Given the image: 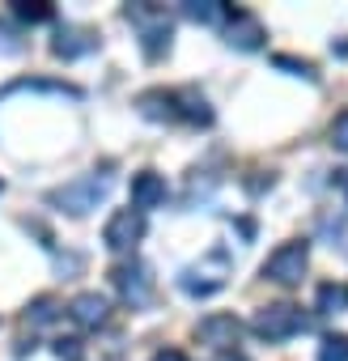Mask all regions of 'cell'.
Wrapping results in <instances>:
<instances>
[{
    "mask_svg": "<svg viewBox=\"0 0 348 361\" xmlns=\"http://www.w3.org/2000/svg\"><path fill=\"white\" fill-rule=\"evenodd\" d=\"M234 276V255L225 247H213L209 255H200L196 264H187L179 272V289L192 293V298H213L217 289H225Z\"/></svg>",
    "mask_w": 348,
    "mask_h": 361,
    "instance_id": "1",
    "label": "cell"
},
{
    "mask_svg": "<svg viewBox=\"0 0 348 361\" xmlns=\"http://www.w3.org/2000/svg\"><path fill=\"white\" fill-rule=\"evenodd\" d=\"M106 196H111V178L106 174H81V178H73V183H64V188H51L47 192V204H56L68 217H85Z\"/></svg>",
    "mask_w": 348,
    "mask_h": 361,
    "instance_id": "2",
    "label": "cell"
},
{
    "mask_svg": "<svg viewBox=\"0 0 348 361\" xmlns=\"http://www.w3.org/2000/svg\"><path fill=\"white\" fill-rule=\"evenodd\" d=\"M123 18L140 30V51H144L149 60H161V56L170 51L174 26H170L166 9H157V5H128V9H123Z\"/></svg>",
    "mask_w": 348,
    "mask_h": 361,
    "instance_id": "3",
    "label": "cell"
},
{
    "mask_svg": "<svg viewBox=\"0 0 348 361\" xmlns=\"http://www.w3.org/2000/svg\"><path fill=\"white\" fill-rule=\"evenodd\" d=\"M306 327V314L297 310V306H289V302H272V306H259L255 314H251V331L259 336V340H268V344H285L289 336H297Z\"/></svg>",
    "mask_w": 348,
    "mask_h": 361,
    "instance_id": "4",
    "label": "cell"
},
{
    "mask_svg": "<svg viewBox=\"0 0 348 361\" xmlns=\"http://www.w3.org/2000/svg\"><path fill=\"white\" fill-rule=\"evenodd\" d=\"M306 268H310V243H302V238L280 243V247L263 259V276L276 281V285H285V289H289V285H302Z\"/></svg>",
    "mask_w": 348,
    "mask_h": 361,
    "instance_id": "5",
    "label": "cell"
},
{
    "mask_svg": "<svg viewBox=\"0 0 348 361\" xmlns=\"http://www.w3.org/2000/svg\"><path fill=\"white\" fill-rule=\"evenodd\" d=\"M111 281H115L119 298H123L132 310H140V306L153 302V272H149L144 259H123V264H115V268H111Z\"/></svg>",
    "mask_w": 348,
    "mask_h": 361,
    "instance_id": "6",
    "label": "cell"
},
{
    "mask_svg": "<svg viewBox=\"0 0 348 361\" xmlns=\"http://www.w3.org/2000/svg\"><path fill=\"white\" fill-rule=\"evenodd\" d=\"M140 238H144V213H136V209H115L102 226V243L111 251H132Z\"/></svg>",
    "mask_w": 348,
    "mask_h": 361,
    "instance_id": "7",
    "label": "cell"
},
{
    "mask_svg": "<svg viewBox=\"0 0 348 361\" xmlns=\"http://www.w3.org/2000/svg\"><path fill=\"white\" fill-rule=\"evenodd\" d=\"M238 336H242V319H234V314H209L196 323V340L213 344L217 353H230L238 344Z\"/></svg>",
    "mask_w": 348,
    "mask_h": 361,
    "instance_id": "8",
    "label": "cell"
},
{
    "mask_svg": "<svg viewBox=\"0 0 348 361\" xmlns=\"http://www.w3.org/2000/svg\"><path fill=\"white\" fill-rule=\"evenodd\" d=\"M263 22L255 18V13H247V9H234L230 13V22H225V43L230 47H238V51H259L263 47Z\"/></svg>",
    "mask_w": 348,
    "mask_h": 361,
    "instance_id": "9",
    "label": "cell"
},
{
    "mask_svg": "<svg viewBox=\"0 0 348 361\" xmlns=\"http://www.w3.org/2000/svg\"><path fill=\"white\" fill-rule=\"evenodd\" d=\"M68 314H73V323H77V327L98 331V327H106V319H111V302H106L102 293L85 289V293H77V298L68 302Z\"/></svg>",
    "mask_w": 348,
    "mask_h": 361,
    "instance_id": "10",
    "label": "cell"
},
{
    "mask_svg": "<svg viewBox=\"0 0 348 361\" xmlns=\"http://www.w3.org/2000/svg\"><path fill=\"white\" fill-rule=\"evenodd\" d=\"M136 111L153 123H179V98H174V90H144L136 98Z\"/></svg>",
    "mask_w": 348,
    "mask_h": 361,
    "instance_id": "11",
    "label": "cell"
},
{
    "mask_svg": "<svg viewBox=\"0 0 348 361\" xmlns=\"http://www.w3.org/2000/svg\"><path fill=\"white\" fill-rule=\"evenodd\" d=\"M51 51H56L60 60H81V56L98 51V30H89V26H64V30L56 35Z\"/></svg>",
    "mask_w": 348,
    "mask_h": 361,
    "instance_id": "12",
    "label": "cell"
},
{
    "mask_svg": "<svg viewBox=\"0 0 348 361\" xmlns=\"http://www.w3.org/2000/svg\"><path fill=\"white\" fill-rule=\"evenodd\" d=\"M157 204H166V178H161L157 170L132 174V209H136V213H149V209H157Z\"/></svg>",
    "mask_w": 348,
    "mask_h": 361,
    "instance_id": "13",
    "label": "cell"
},
{
    "mask_svg": "<svg viewBox=\"0 0 348 361\" xmlns=\"http://www.w3.org/2000/svg\"><path fill=\"white\" fill-rule=\"evenodd\" d=\"M174 98H179V123H192V128H209L213 123V111H209L204 94H196V90H174Z\"/></svg>",
    "mask_w": 348,
    "mask_h": 361,
    "instance_id": "14",
    "label": "cell"
},
{
    "mask_svg": "<svg viewBox=\"0 0 348 361\" xmlns=\"http://www.w3.org/2000/svg\"><path fill=\"white\" fill-rule=\"evenodd\" d=\"M230 13L234 9L225 5V0H187V5H183V18H192L200 26H225Z\"/></svg>",
    "mask_w": 348,
    "mask_h": 361,
    "instance_id": "15",
    "label": "cell"
},
{
    "mask_svg": "<svg viewBox=\"0 0 348 361\" xmlns=\"http://www.w3.org/2000/svg\"><path fill=\"white\" fill-rule=\"evenodd\" d=\"M56 319H60V298H51V293H39L26 306V327H51Z\"/></svg>",
    "mask_w": 348,
    "mask_h": 361,
    "instance_id": "16",
    "label": "cell"
},
{
    "mask_svg": "<svg viewBox=\"0 0 348 361\" xmlns=\"http://www.w3.org/2000/svg\"><path fill=\"white\" fill-rule=\"evenodd\" d=\"M318 310H323V314H340V310H348V285H344V281H327V285H318Z\"/></svg>",
    "mask_w": 348,
    "mask_h": 361,
    "instance_id": "17",
    "label": "cell"
},
{
    "mask_svg": "<svg viewBox=\"0 0 348 361\" xmlns=\"http://www.w3.org/2000/svg\"><path fill=\"white\" fill-rule=\"evenodd\" d=\"M22 90H35V94H60V98H81V90L60 85V81H13L5 94H22Z\"/></svg>",
    "mask_w": 348,
    "mask_h": 361,
    "instance_id": "18",
    "label": "cell"
},
{
    "mask_svg": "<svg viewBox=\"0 0 348 361\" xmlns=\"http://www.w3.org/2000/svg\"><path fill=\"white\" fill-rule=\"evenodd\" d=\"M13 13H18L22 22H30V26H35V22H51V18H56V9H51V5H43V0H35V5L18 0V5H13Z\"/></svg>",
    "mask_w": 348,
    "mask_h": 361,
    "instance_id": "19",
    "label": "cell"
},
{
    "mask_svg": "<svg viewBox=\"0 0 348 361\" xmlns=\"http://www.w3.org/2000/svg\"><path fill=\"white\" fill-rule=\"evenodd\" d=\"M318 361H348V336H323Z\"/></svg>",
    "mask_w": 348,
    "mask_h": 361,
    "instance_id": "20",
    "label": "cell"
},
{
    "mask_svg": "<svg viewBox=\"0 0 348 361\" xmlns=\"http://www.w3.org/2000/svg\"><path fill=\"white\" fill-rule=\"evenodd\" d=\"M26 43H22V30L13 22H0V56H18Z\"/></svg>",
    "mask_w": 348,
    "mask_h": 361,
    "instance_id": "21",
    "label": "cell"
},
{
    "mask_svg": "<svg viewBox=\"0 0 348 361\" xmlns=\"http://www.w3.org/2000/svg\"><path fill=\"white\" fill-rule=\"evenodd\" d=\"M327 140H331V149L348 153V111H340V115L331 119V128H327Z\"/></svg>",
    "mask_w": 348,
    "mask_h": 361,
    "instance_id": "22",
    "label": "cell"
},
{
    "mask_svg": "<svg viewBox=\"0 0 348 361\" xmlns=\"http://www.w3.org/2000/svg\"><path fill=\"white\" fill-rule=\"evenodd\" d=\"M272 64H276V68H289V73H297V77H306V81H314V77H318V73H314V64H310V60H297V56H276Z\"/></svg>",
    "mask_w": 348,
    "mask_h": 361,
    "instance_id": "23",
    "label": "cell"
},
{
    "mask_svg": "<svg viewBox=\"0 0 348 361\" xmlns=\"http://www.w3.org/2000/svg\"><path fill=\"white\" fill-rule=\"evenodd\" d=\"M56 357L60 361H81V340L77 336H60L56 340Z\"/></svg>",
    "mask_w": 348,
    "mask_h": 361,
    "instance_id": "24",
    "label": "cell"
},
{
    "mask_svg": "<svg viewBox=\"0 0 348 361\" xmlns=\"http://www.w3.org/2000/svg\"><path fill=\"white\" fill-rule=\"evenodd\" d=\"M149 361H187V353H179V348H161V353H153Z\"/></svg>",
    "mask_w": 348,
    "mask_h": 361,
    "instance_id": "25",
    "label": "cell"
},
{
    "mask_svg": "<svg viewBox=\"0 0 348 361\" xmlns=\"http://www.w3.org/2000/svg\"><path fill=\"white\" fill-rule=\"evenodd\" d=\"M335 188H340V192H344V200H348V166H344V170H335Z\"/></svg>",
    "mask_w": 348,
    "mask_h": 361,
    "instance_id": "26",
    "label": "cell"
},
{
    "mask_svg": "<svg viewBox=\"0 0 348 361\" xmlns=\"http://www.w3.org/2000/svg\"><path fill=\"white\" fill-rule=\"evenodd\" d=\"M213 361H247V353H238V348H230V353H217Z\"/></svg>",
    "mask_w": 348,
    "mask_h": 361,
    "instance_id": "27",
    "label": "cell"
},
{
    "mask_svg": "<svg viewBox=\"0 0 348 361\" xmlns=\"http://www.w3.org/2000/svg\"><path fill=\"white\" fill-rule=\"evenodd\" d=\"M0 192H5V183H0Z\"/></svg>",
    "mask_w": 348,
    "mask_h": 361,
    "instance_id": "28",
    "label": "cell"
}]
</instances>
